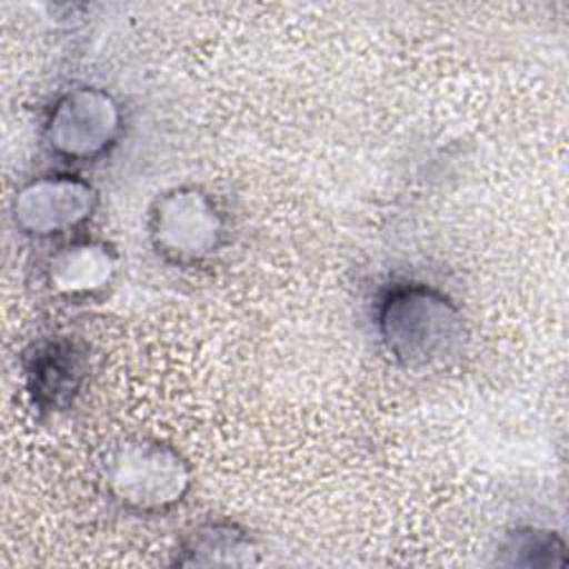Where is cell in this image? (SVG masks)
<instances>
[{
  "instance_id": "obj_1",
  "label": "cell",
  "mask_w": 569,
  "mask_h": 569,
  "mask_svg": "<svg viewBox=\"0 0 569 569\" xmlns=\"http://www.w3.org/2000/svg\"><path fill=\"white\" fill-rule=\"evenodd\" d=\"M113 120L111 107L107 98L82 91L76 96H69L60 109L56 111V118L51 122H67L73 127H60L51 129V133H60V142L69 153L73 156H87L96 147L102 144L104 136L109 138L113 124H91V122H109Z\"/></svg>"
}]
</instances>
